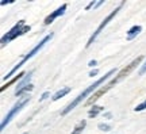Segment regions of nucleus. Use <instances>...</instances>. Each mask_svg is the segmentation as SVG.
Here are the masks:
<instances>
[{
	"instance_id": "f257e3e1",
	"label": "nucleus",
	"mask_w": 146,
	"mask_h": 134,
	"mask_svg": "<svg viewBox=\"0 0 146 134\" xmlns=\"http://www.w3.org/2000/svg\"><path fill=\"white\" fill-rule=\"evenodd\" d=\"M115 72H116L115 69H111V71H110L108 73H106L104 76H103V77H100L99 80H98V81H95L94 84H91V85H89L88 88H85V89H84L83 92L80 93V95H78L77 98H76V99H74V100H73L72 103H69V104H68V107H66V108H65V110H64V111H62V113H61V115H66V114H68L69 111H72L73 108L76 107V106H77V104L80 103V102H81L83 99H85V98H87V96H88L89 93L92 92V91H95V89H96V88L99 87L100 84H103V83H104L106 80H107V79H110V77H111V76H112V75H114Z\"/></svg>"
},
{
	"instance_id": "f03ea898",
	"label": "nucleus",
	"mask_w": 146,
	"mask_h": 134,
	"mask_svg": "<svg viewBox=\"0 0 146 134\" xmlns=\"http://www.w3.org/2000/svg\"><path fill=\"white\" fill-rule=\"evenodd\" d=\"M52 37H53V34H52V33H50V34H49V35H46V37H45V38H43V39H42V41L39 42V43H38L36 46H34V47H33L31 50H30V52L27 53L26 56L23 57V60H22V61L19 62V64H16L15 67L12 68V69H11L10 72H8V73H7V75H5V76H4V79H5V80H7V79H8V77H11V76H12V75H14V73H15L16 71H18V69H19V68H21V67H23V65H25V64H26V62L29 61V60H30L31 57H34V56H35L36 53L39 52V50H41L42 47L45 46V45H46L47 42H49V41H50V39H52Z\"/></svg>"
},
{
	"instance_id": "7ed1b4c3",
	"label": "nucleus",
	"mask_w": 146,
	"mask_h": 134,
	"mask_svg": "<svg viewBox=\"0 0 146 134\" xmlns=\"http://www.w3.org/2000/svg\"><path fill=\"white\" fill-rule=\"evenodd\" d=\"M27 31H30V26H26V25H25V21L22 19V21L18 22V23H16L15 26L12 27L10 31H7V34H5V35L1 37V46H4L5 43H8L10 41L18 38L19 35L26 34Z\"/></svg>"
},
{
	"instance_id": "20e7f679",
	"label": "nucleus",
	"mask_w": 146,
	"mask_h": 134,
	"mask_svg": "<svg viewBox=\"0 0 146 134\" xmlns=\"http://www.w3.org/2000/svg\"><path fill=\"white\" fill-rule=\"evenodd\" d=\"M142 60H143V56L137 57V58H135V60H134V61H131L130 64L127 65V67H125V68H123V69H122V71H120V72L118 73L116 76H115V79H112V80H111V81H110L108 84H111V85L114 87L115 84H118V83H119V81H122L123 79H125V77H127V76H129V75H130V73L133 72L134 69H135V68H137V65H138V64H141V61H142Z\"/></svg>"
},
{
	"instance_id": "39448f33",
	"label": "nucleus",
	"mask_w": 146,
	"mask_h": 134,
	"mask_svg": "<svg viewBox=\"0 0 146 134\" xmlns=\"http://www.w3.org/2000/svg\"><path fill=\"white\" fill-rule=\"evenodd\" d=\"M29 100H30V96H29V95H26V96H23V98H22L21 100H19V102H18V103H16L15 106H14V107L11 108L10 111H8V114H7V115L4 117V119H3V122H1V126H0V129L4 130V129H5V126H7V125H8V123L11 122V119L14 118L16 114L19 113L22 108H23L27 103H29Z\"/></svg>"
},
{
	"instance_id": "423d86ee",
	"label": "nucleus",
	"mask_w": 146,
	"mask_h": 134,
	"mask_svg": "<svg viewBox=\"0 0 146 134\" xmlns=\"http://www.w3.org/2000/svg\"><path fill=\"white\" fill-rule=\"evenodd\" d=\"M123 4H125V3L122 1V3H120V4H119V7H116V8H115V10L112 11V12H111V14H110V15L107 16V18H106L104 21H103V22H102V23H100V25H99V27L96 29V31H95L94 34L91 35V38H89V41L87 42V47H89V46H91V45H92V43H94V42H95V39L98 38V35H99L100 33L103 31V29H104V27L107 26V25H108L110 22H111V21H112V19H114V18H115V15H116V14L119 12L120 7H122V5H123Z\"/></svg>"
},
{
	"instance_id": "0eeeda50",
	"label": "nucleus",
	"mask_w": 146,
	"mask_h": 134,
	"mask_svg": "<svg viewBox=\"0 0 146 134\" xmlns=\"http://www.w3.org/2000/svg\"><path fill=\"white\" fill-rule=\"evenodd\" d=\"M66 7H68L66 4H62L61 7H60V8H57L56 11H53L50 15L46 16V19H45V22H43V23H45V25H50V23H52V22L54 21L56 18H58V16L62 15L64 12H65V10H66Z\"/></svg>"
},
{
	"instance_id": "6e6552de",
	"label": "nucleus",
	"mask_w": 146,
	"mask_h": 134,
	"mask_svg": "<svg viewBox=\"0 0 146 134\" xmlns=\"http://www.w3.org/2000/svg\"><path fill=\"white\" fill-rule=\"evenodd\" d=\"M111 88H112V85H111V84H107L106 87L100 88V89L98 91V92H95L94 95H92V96H91V98H89L88 100H87V104H92V103H95V102H96L98 99L102 98V96H103V95H104V93L107 92L108 89H111Z\"/></svg>"
},
{
	"instance_id": "1a4fd4ad",
	"label": "nucleus",
	"mask_w": 146,
	"mask_h": 134,
	"mask_svg": "<svg viewBox=\"0 0 146 134\" xmlns=\"http://www.w3.org/2000/svg\"><path fill=\"white\" fill-rule=\"evenodd\" d=\"M69 92H70V87H64L62 89H60L58 92H56L54 95H53L52 100H53V102H56V100L61 99L62 96H65V95H66V93H69Z\"/></svg>"
},
{
	"instance_id": "9d476101",
	"label": "nucleus",
	"mask_w": 146,
	"mask_h": 134,
	"mask_svg": "<svg viewBox=\"0 0 146 134\" xmlns=\"http://www.w3.org/2000/svg\"><path fill=\"white\" fill-rule=\"evenodd\" d=\"M25 75H26V73H25V72L18 73V76H15V77H14V79H11V80H10V81H8V83H7V84H4V85L1 87V91H4V89H7V88H8V87H11V85H12V84H15V83L18 81V80H21V79H23V77H25Z\"/></svg>"
},
{
	"instance_id": "9b49d317",
	"label": "nucleus",
	"mask_w": 146,
	"mask_h": 134,
	"mask_svg": "<svg viewBox=\"0 0 146 134\" xmlns=\"http://www.w3.org/2000/svg\"><path fill=\"white\" fill-rule=\"evenodd\" d=\"M141 31H142V27L141 26H133L130 30L127 31V39H129V41H130V39H133V38H134L135 35H138Z\"/></svg>"
},
{
	"instance_id": "f8f14e48",
	"label": "nucleus",
	"mask_w": 146,
	"mask_h": 134,
	"mask_svg": "<svg viewBox=\"0 0 146 134\" xmlns=\"http://www.w3.org/2000/svg\"><path fill=\"white\" fill-rule=\"evenodd\" d=\"M85 125H87V121H85V119L80 121V122L76 125V127L73 129L72 134H81L83 133V130H84V127H85Z\"/></svg>"
},
{
	"instance_id": "ddd939ff",
	"label": "nucleus",
	"mask_w": 146,
	"mask_h": 134,
	"mask_svg": "<svg viewBox=\"0 0 146 134\" xmlns=\"http://www.w3.org/2000/svg\"><path fill=\"white\" fill-rule=\"evenodd\" d=\"M103 110H104V108L100 107V106H94V107H92V108H91V110L88 111V117H89V118H95V117H96L98 114L102 113Z\"/></svg>"
},
{
	"instance_id": "4468645a",
	"label": "nucleus",
	"mask_w": 146,
	"mask_h": 134,
	"mask_svg": "<svg viewBox=\"0 0 146 134\" xmlns=\"http://www.w3.org/2000/svg\"><path fill=\"white\" fill-rule=\"evenodd\" d=\"M33 85L31 84H29V85H26V87H22V88H19V89H16L15 91V95L16 96H21V95H23V93H26V92H29V91H31L33 89Z\"/></svg>"
},
{
	"instance_id": "2eb2a0df",
	"label": "nucleus",
	"mask_w": 146,
	"mask_h": 134,
	"mask_svg": "<svg viewBox=\"0 0 146 134\" xmlns=\"http://www.w3.org/2000/svg\"><path fill=\"white\" fill-rule=\"evenodd\" d=\"M146 108V100H143L141 104H138L135 107V111H142V110H145Z\"/></svg>"
},
{
	"instance_id": "dca6fc26",
	"label": "nucleus",
	"mask_w": 146,
	"mask_h": 134,
	"mask_svg": "<svg viewBox=\"0 0 146 134\" xmlns=\"http://www.w3.org/2000/svg\"><path fill=\"white\" fill-rule=\"evenodd\" d=\"M99 129H100V130H104V131H108V130L111 129V127H110L108 125H103V123H100V125H99Z\"/></svg>"
},
{
	"instance_id": "f3484780",
	"label": "nucleus",
	"mask_w": 146,
	"mask_h": 134,
	"mask_svg": "<svg viewBox=\"0 0 146 134\" xmlns=\"http://www.w3.org/2000/svg\"><path fill=\"white\" fill-rule=\"evenodd\" d=\"M146 72V62L145 64H143V65H142V68L141 69H139V75H143V73Z\"/></svg>"
},
{
	"instance_id": "a211bd4d",
	"label": "nucleus",
	"mask_w": 146,
	"mask_h": 134,
	"mask_svg": "<svg viewBox=\"0 0 146 134\" xmlns=\"http://www.w3.org/2000/svg\"><path fill=\"white\" fill-rule=\"evenodd\" d=\"M47 96H49V92H45L43 95L41 96V99H39V102H42V100H45V99H47Z\"/></svg>"
},
{
	"instance_id": "6ab92c4d",
	"label": "nucleus",
	"mask_w": 146,
	"mask_h": 134,
	"mask_svg": "<svg viewBox=\"0 0 146 134\" xmlns=\"http://www.w3.org/2000/svg\"><path fill=\"white\" fill-rule=\"evenodd\" d=\"M92 5H95V1H91V3H89V4L87 5V7H85V10H89V8H91Z\"/></svg>"
},
{
	"instance_id": "aec40b11",
	"label": "nucleus",
	"mask_w": 146,
	"mask_h": 134,
	"mask_svg": "<svg viewBox=\"0 0 146 134\" xmlns=\"http://www.w3.org/2000/svg\"><path fill=\"white\" fill-rule=\"evenodd\" d=\"M96 75H98V71H92V72L89 73V76H91V77H94V76H96Z\"/></svg>"
},
{
	"instance_id": "412c9836",
	"label": "nucleus",
	"mask_w": 146,
	"mask_h": 134,
	"mask_svg": "<svg viewBox=\"0 0 146 134\" xmlns=\"http://www.w3.org/2000/svg\"><path fill=\"white\" fill-rule=\"evenodd\" d=\"M88 65H89V67H94V65H96V61H95V60H92V61H89Z\"/></svg>"
},
{
	"instance_id": "4be33fe9",
	"label": "nucleus",
	"mask_w": 146,
	"mask_h": 134,
	"mask_svg": "<svg viewBox=\"0 0 146 134\" xmlns=\"http://www.w3.org/2000/svg\"><path fill=\"white\" fill-rule=\"evenodd\" d=\"M10 3H12V1H5V0H3V1H1V5H5V4H10Z\"/></svg>"
},
{
	"instance_id": "5701e85b",
	"label": "nucleus",
	"mask_w": 146,
	"mask_h": 134,
	"mask_svg": "<svg viewBox=\"0 0 146 134\" xmlns=\"http://www.w3.org/2000/svg\"><path fill=\"white\" fill-rule=\"evenodd\" d=\"M23 134H29V133H23Z\"/></svg>"
}]
</instances>
